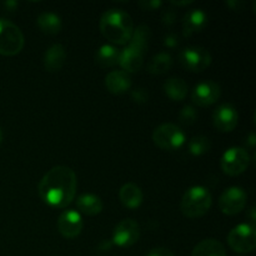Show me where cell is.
<instances>
[{
    "instance_id": "5",
    "label": "cell",
    "mask_w": 256,
    "mask_h": 256,
    "mask_svg": "<svg viewBox=\"0 0 256 256\" xmlns=\"http://www.w3.org/2000/svg\"><path fill=\"white\" fill-rule=\"evenodd\" d=\"M152 142L162 150L174 152V150L180 149L185 144L186 136H185L184 132L178 125L166 122V124L159 125L154 130V132H152Z\"/></svg>"
},
{
    "instance_id": "26",
    "label": "cell",
    "mask_w": 256,
    "mask_h": 256,
    "mask_svg": "<svg viewBox=\"0 0 256 256\" xmlns=\"http://www.w3.org/2000/svg\"><path fill=\"white\" fill-rule=\"evenodd\" d=\"M212 148V142L204 135H198L194 136L188 144V149H189L190 154L194 156H200V155L206 154Z\"/></svg>"
},
{
    "instance_id": "6",
    "label": "cell",
    "mask_w": 256,
    "mask_h": 256,
    "mask_svg": "<svg viewBox=\"0 0 256 256\" xmlns=\"http://www.w3.org/2000/svg\"><path fill=\"white\" fill-rule=\"evenodd\" d=\"M228 244L234 252L240 254L254 252L256 248L255 226L250 224H240L232 228L228 235Z\"/></svg>"
},
{
    "instance_id": "20",
    "label": "cell",
    "mask_w": 256,
    "mask_h": 256,
    "mask_svg": "<svg viewBox=\"0 0 256 256\" xmlns=\"http://www.w3.org/2000/svg\"><path fill=\"white\" fill-rule=\"evenodd\" d=\"M120 50L115 48L114 45L105 44L98 49L96 54H95V62L99 65L100 68H112L119 62Z\"/></svg>"
},
{
    "instance_id": "33",
    "label": "cell",
    "mask_w": 256,
    "mask_h": 256,
    "mask_svg": "<svg viewBox=\"0 0 256 256\" xmlns=\"http://www.w3.org/2000/svg\"><path fill=\"white\" fill-rule=\"evenodd\" d=\"M255 206H252V208H250V210H249V214H248V218H249L250 219V222H252V225H254V222H255V220H256V216H255Z\"/></svg>"
},
{
    "instance_id": "13",
    "label": "cell",
    "mask_w": 256,
    "mask_h": 256,
    "mask_svg": "<svg viewBox=\"0 0 256 256\" xmlns=\"http://www.w3.org/2000/svg\"><path fill=\"white\" fill-rule=\"evenodd\" d=\"M239 120V114L236 109L230 104H222L212 112L214 126L222 132H229L235 129Z\"/></svg>"
},
{
    "instance_id": "25",
    "label": "cell",
    "mask_w": 256,
    "mask_h": 256,
    "mask_svg": "<svg viewBox=\"0 0 256 256\" xmlns=\"http://www.w3.org/2000/svg\"><path fill=\"white\" fill-rule=\"evenodd\" d=\"M172 66V58L168 52H162L155 55L148 64V72L152 75L166 74Z\"/></svg>"
},
{
    "instance_id": "12",
    "label": "cell",
    "mask_w": 256,
    "mask_h": 256,
    "mask_svg": "<svg viewBox=\"0 0 256 256\" xmlns=\"http://www.w3.org/2000/svg\"><path fill=\"white\" fill-rule=\"evenodd\" d=\"M84 222L82 215L75 210H65L58 219V230L66 239H74L82 232Z\"/></svg>"
},
{
    "instance_id": "17",
    "label": "cell",
    "mask_w": 256,
    "mask_h": 256,
    "mask_svg": "<svg viewBox=\"0 0 256 256\" xmlns=\"http://www.w3.org/2000/svg\"><path fill=\"white\" fill-rule=\"evenodd\" d=\"M120 202L128 209H136L142 205L144 194L142 189L134 182H126L119 190Z\"/></svg>"
},
{
    "instance_id": "4",
    "label": "cell",
    "mask_w": 256,
    "mask_h": 256,
    "mask_svg": "<svg viewBox=\"0 0 256 256\" xmlns=\"http://www.w3.org/2000/svg\"><path fill=\"white\" fill-rule=\"evenodd\" d=\"M25 44L24 34L14 22L0 18V55L14 56L19 54Z\"/></svg>"
},
{
    "instance_id": "16",
    "label": "cell",
    "mask_w": 256,
    "mask_h": 256,
    "mask_svg": "<svg viewBox=\"0 0 256 256\" xmlns=\"http://www.w3.org/2000/svg\"><path fill=\"white\" fill-rule=\"evenodd\" d=\"M118 64L122 66V72H136L142 69V64H144V54L138 52L134 48L126 45L125 49L120 52L119 62Z\"/></svg>"
},
{
    "instance_id": "31",
    "label": "cell",
    "mask_w": 256,
    "mask_h": 256,
    "mask_svg": "<svg viewBox=\"0 0 256 256\" xmlns=\"http://www.w3.org/2000/svg\"><path fill=\"white\" fill-rule=\"evenodd\" d=\"M175 20H176V12H175L172 9L166 10V12L162 14V22H164L165 25L174 24Z\"/></svg>"
},
{
    "instance_id": "14",
    "label": "cell",
    "mask_w": 256,
    "mask_h": 256,
    "mask_svg": "<svg viewBox=\"0 0 256 256\" xmlns=\"http://www.w3.org/2000/svg\"><path fill=\"white\" fill-rule=\"evenodd\" d=\"M208 15L202 9H192L185 14L182 20V34L184 36H192L206 26Z\"/></svg>"
},
{
    "instance_id": "18",
    "label": "cell",
    "mask_w": 256,
    "mask_h": 256,
    "mask_svg": "<svg viewBox=\"0 0 256 256\" xmlns=\"http://www.w3.org/2000/svg\"><path fill=\"white\" fill-rule=\"evenodd\" d=\"M66 62V52L60 44H54L45 52L44 68L49 72H59Z\"/></svg>"
},
{
    "instance_id": "30",
    "label": "cell",
    "mask_w": 256,
    "mask_h": 256,
    "mask_svg": "<svg viewBox=\"0 0 256 256\" xmlns=\"http://www.w3.org/2000/svg\"><path fill=\"white\" fill-rule=\"evenodd\" d=\"M145 256H174V252L166 248H155L152 249Z\"/></svg>"
},
{
    "instance_id": "21",
    "label": "cell",
    "mask_w": 256,
    "mask_h": 256,
    "mask_svg": "<svg viewBox=\"0 0 256 256\" xmlns=\"http://www.w3.org/2000/svg\"><path fill=\"white\" fill-rule=\"evenodd\" d=\"M192 256H226V250L218 240L205 239L194 248Z\"/></svg>"
},
{
    "instance_id": "7",
    "label": "cell",
    "mask_w": 256,
    "mask_h": 256,
    "mask_svg": "<svg viewBox=\"0 0 256 256\" xmlns=\"http://www.w3.org/2000/svg\"><path fill=\"white\" fill-rule=\"evenodd\" d=\"M250 162L249 152L244 148L232 146L222 154L220 166L229 176H238L248 169Z\"/></svg>"
},
{
    "instance_id": "10",
    "label": "cell",
    "mask_w": 256,
    "mask_h": 256,
    "mask_svg": "<svg viewBox=\"0 0 256 256\" xmlns=\"http://www.w3.org/2000/svg\"><path fill=\"white\" fill-rule=\"evenodd\" d=\"M140 238V226L135 220L124 219L112 232V242L120 248L132 246Z\"/></svg>"
},
{
    "instance_id": "24",
    "label": "cell",
    "mask_w": 256,
    "mask_h": 256,
    "mask_svg": "<svg viewBox=\"0 0 256 256\" xmlns=\"http://www.w3.org/2000/svg\"><path fill=\"white\" fill-rule=\"evenodd\" d=\"M188 89H189L188 84L180 78H170L164 84L165 94L169 99L174 100V102L184 100L188 94Z\"/></svg>"
},
{
    "instance_id": "34",
    "label": "cell",
    "mask_w": 256,
    "mask_h": 256,
    "mask_svg": "<svg viewBox=\"0 0 256 256\" xmlns=\"http://www.w3.org/2000/svg\"><path fill=\"white\" fill-rule=\"evenodd\" d=\"M172 4L175 5V6H184V5L192 4V0H189V2H172Z\"/></svg>"
},
{
    "instance_id": "36",
    "label": "cell",
    "mask_w": 256,
    "mask_h": 256,
    "mask_svg": "<svg viewBox=\"0 0 256 256\" xmlns=\"http://www.w3.org/2000/svg\"><path fill=\"white\" fill-rule=\"evenodd\" d=\"M2 128H0V142H2Z\"/></svg>"
},
{
    "instance_id": "15",
    "label": "cell",
    "mask_w": 256,
    "mask_h": 256,
    "mask_svg": "<svg viewBox=\"0 0 256 256\" xmlns=\"http://www.w3.org/2000/svg\"><path fill=\"white\" fill-rule=\"evenodd\" d=\"M105 86L112 94H125L132 88V78H130V74L122 70H114V72H110L105 78Z\"/></svg>"
},
{
    "instance_id": "35",
    "label": "cell",
    "mask_w": 256,
    "mask_h": 256,
    "mask_svg": "<svg viewBox=\"0 0 256 256\" xmlns=\"http://www.w3.org/2000/svg\"><path fill=\"white\" fill-rule=\"evenodd\" d=\"M249 142H250V146H254V145H255V134H254V132H252V134H250Z\"/></svg>"
},
{
    "instance_id": "8",
    "label": "cell",
    "mask_w": 256,
    "mask_h": 256,
    "mask_svg": "<svg viewBox=\"0 0 256 256\" xmlns=\"http://www.w3.org/2000/svg\"><path fill=\"white\" fill-rule=\"evenodd\" d=\"M179 62L189 72H199L212 64V55L205 48L188 46L179 54Z\"/></svg>"
},
{
    "instance_id": "3",
    "label": "cell",
    "mask_w": 256,
    "mask_h": 256,
    "mask_svg": "<svg viewBox=\"0 0 256 256\" xmlns=\"http://www.w3.org/2000/svg\"><path fill=\"white\" fill-rule=\"evenodd\" d=\"M212 205V198L204 186H192L188 190L180 202L182 215L189 219H198L206 214Z\"/></svg>"
},
{
    "instance_id": "11",
    "label": "cell",
    "mask_w": 256,
    "mask_h": 256,
    "mask_svg": "<svg viewBox=\"0 0 256 256\" xmlns=\"http://www.w3.org/2000/svg\"><path fill=\"white\" fill-rule=\"evenodd\" d=\"M222 95V88L219 84L206 80L202 82L194 88L192 94V100L198 106H210L219 100Z\"/></svg>"
},
{
    "instance_id": "9",
    "label": "cell",
    "mask_w": 256,
    "mask_h": 256,
    "mask_svg": "<svg viewBox=\"0 0 256 256\" xmlns=\"http://www.w3.org/2000/svg\"><path fill=\"white\" fill-rule=\"evenodd\" d=\"M248 195L242 188L232 186L225 190L219 199V209L222 214L232 215L239 214L242 210H244L246 205Z\"/></svg>"
},
{
    "instance_id": "1",
    "label": "cell",
    "mask_w": 256,
    "mask_h": 256,
    "mask_svg": "<svg viewBox=\"0 0 256 256\" xmlns=\"http://www.w3.org/2000/svg\"><path fill=\"white\" fill-rule=\"evenodd\" d=\"M76 186L78 179L74 170L65 165H58L40 179L38 192L49 206L64 209L74 200Z\"/></svg>"
},
{
    "instance_id": "28",
    "label": "cell",
    "mask_w": 256,
    "mask_h": 256,
    "mask_svg": "<svg viewBox=\"0 0 256 256\" xmlns=\"http://www.w3.org/2000/svg\"><path fill=\"white\" fill-rule=\"evenodd\" d=\"M132 98L135 102H138V104H142V102H148V99H149V95H148L146 90L139 88V89L134 90V92H132Z\"/></svg>"
},
{
    "instance_id": "32",
    "label": "cell",
    "mask_w": 256,
    "mask_h": 256,
    "mask_svg": "<svg viewBox=\"0 0 256 256\" xmlns=\"http://www.w3.org/2000/svg\"><path fill=\"white\" fill-rule=\"evenodd\" d=\"M178 44H179V42H178L176 35L169 34V35H166V36H165L164 45H166V46H169V48H175Z\"/></svg>"
},
{
    "instance_id": "23",
    "label": "cell",
    "mask_w": 256,
    "mask_h": 256,
    "mask_svg": "<svg viewBox=\"0 0 256 256\" xmlns=\"http://www.w3.org/2000/svg\"><path fill=\"white\" fill-rule=\"evenodd\" d=\"M150 38H152L150 28L148 25H139V26H136L132 30V38H130V42L128 45L136 49L142 54H145L148 50V46H149Z\"/></svg>"
},
{
    "instance_id": "29",
    "label": "cell",
    "mask_w": 256,
    "mask_h": 256,
    "mask_svg": "<svg viewBox=\"0 0 256 256\" xmlns=\"http://www.w3.org/2000/svg\"><path fill=\"white\" fill-rule=\"evenodd\" d=\"M138 4H139V6L142 10H156L162 6V2H159V0H142V2H139Z\"/></svg>"
},
{
    "instance_id": "19",
    "label": "cell",
    "mask_w": 256,
    "mask_h": 256,
    "mask_svg": "<svg viewBox=\"0 0 256 256\" xmlns=\"http://www.w3.org/2000/svg\"><path fill=\"white\" fill-rule=\"evenodd\" d=\"M76 208L80 212L94 216L102 212L104 204L102 198L94 194H82L76 199Z\"/></svg>"
},
{
    "instance_id": "27",
    "label": "cell",
    "mask_w": 256,
    "mask_h": 256,
    "mask_svg": "<svg viewBox=\"0 0 256 256\" xmlns=\"http://www.w3.org/2000/svg\"><path fill=\"white\" fill-rule=\"evenodd\" d=\"M198 119V112L192 105H186L179 114V122L184 125H192Z\"/></svg>"
},
{
    "instance_id": "22",
    "label": "cell",
    "mask_w": 256,
    "mask_h": 256,
    "mask_svg": "<svg viewBox=\"0 0 256 256\" xmlns=\"http://www.w3.org/2000/svg\"><path fill=\"white\" fill-rule=\"evenodd\" d=\"M36 24L39 29L46 35H55L62 30V19L54 12H45L38 16Z\"/></svg>"
},
{
    "instance_id": "2",
    "label": "cell",
    "mask_w": 256,
    "mask_h": 256,
    "mask_svg": "<svg viewBox=\"0 0 256 256\" xmlns=\"http://www.w3.org/2000/svg\"><path fill=\"white\" fill-rule=\"evenodd\" d=\"M132 30L134 22L132 16L122 9H109L102 15L100 32L112 44H129Z\"/></svg>"
}]
</instances>
